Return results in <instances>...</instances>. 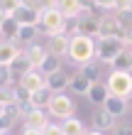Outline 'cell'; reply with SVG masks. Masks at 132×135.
Masks as SVG:
<instances>
[{
    "instance_id": "cell-1",
    "label": "cell",
    "mask_w": 132,
    "mask_h": 135,
    "mask_svg": "<svg viewBox=\"0 0 132 135\" xmlns=\"http://www.w3.org/2000/svg\"><path fill=\"white\" fill-rule=\"evenodd\" d=\"M68 59L78 66H86L88 61L96 59V39L83 37V35H73L68 42Z\"/></svg>"
},
{
    "instance_id": "cell-2",
    "label": "cell",
    "mask_w": 132,
    "mask_h": 135,
    "mask_svg": "<svg viewBox=\"0 0 132 135\" xmlns=\"http://www.w3.org/2000/svg\"><path fill=\"white\" fill-rule=\"evenodd\" d=\"M125 49H127L125 37L122 39L120 37H100V39H96V59L100 64H113Z\"/></svg>"
},
{
    "instance_id": "cell-3",
    "label": "cell",
    "mask_w": 132,
    "mask_h": 135,
    "mask_svg": "<svg viewBox=\"0 0 132 135\" xmlns=\"http://www.w3.org/2000/svg\"><path fill=\"white\" fill-rule=\"evenodd\" d=\"M66 27H68V20L56 10V7H54V10L39 12V30H42L44 35H49V37L66 35Z\"/></svg>"
},
{
    "instance_id": "cell-4",
    "label": "cell",
    "mask_w": 132,
    "mask_h": 135,
    "mask_svg": "<svg viewBox=\"0 0 132 135\" xmlns=\"http://www.w3.org/2000/svg\"><path fill=\"white\" fill-rule=\"evenodd\" d=\"M108 93L115 98H132V74H125V71H110V76L105 79Z\"/></svg>"
},
{
    "instance_id": "cell-5",
    "label": "cell",
    "mask_w": 132,
    "mask_h": 135,
    "mask_svg": "<svg viewBox=\"0 0 132 135\" xmlns=\"http://www.w3.org/2000/svg\"><path fill=\"white\" fill-rule=\"evenodd\" d=\"M51 118H59V120H66V118H73L76 113V103L66 96V93H54L49 106H46Z\"/></svg>"
},
{
    "instance_id": "cell-6",
    "label": "cell",
    "mask_w": 132,
    "mask_h": 135,
    "mask_svg": "<svg viewBox=\"0 0 132 135\" xmlns=\"http://www.w3.org/2000/svg\"><path fill=\"white\" fill-rule=\"evenodd\" d=\"M100 37H125V27L113 15H100Z\"/></svg>"
},
{
    "instance_id": "cell-7",
    "label": "cell",
    "mask_w": 132,
    "mask_h": 135,
    "mask_svg": "<svg viewBox=\"0 0 132 135\" xmlns=\"http://www.w3.org/2000/svg\"><path fill=\"white\" fill-rule=\"evenodd\" d=\"M73 35H83V37H91V39H100V17L76 20V25H73Z\"/></svg>"
},
{
    "instance_id": "cell-8",
    "label": "cell",
    "mask_w": 132,
    "mask_h": 135,
    "mask_svg": "<svg viewBox=\"0 0 132 135\" xmlns=\"http://www.w3.org/2000/svg\"><path fill=\"white\" fill-rule=\"evenodd\" d=\"M20 86H22L25 91H29V93H39V91H44V89H46V76H42L37 69H32L29 74L22 76Z\"/></svg>"
},
{
    "instance_id": "cell-9",
    "label": "cell",
    "mask_w": 132,
    "mask_h": 135,
    "mask_svg": "<svg viewBox=\"0 0 132 135\" xmlns=\"http://www.w3.org/2000/svg\"><path fill=\"white\" fill-rule=\"evenodd\" d=\"M68 42H71V37L66 35H56V37H49V42H46V52L51 54V57H68Z\"/></svg>"
},
{
    "instance_id": "cell-10",
    "label": "cell",
    "mask_w": 132,
    "mask_h": 135,
    "mask_svg": "<svg viewBox=\"0 0 132 135\" xmlns=\"http://www.w3.org/2000/svg\"><path fill=\"white\" fill-rule=\"evenodd\" d=\"M25 57H27V61H29L34 69H39L44 61L51 57V54L46 52V47H42V44H37V42H34V44H29L27 49H25Z\"/></svg>"
},
{
    "instance_id": "cell-11",
    "label": "cell",
    "mask_w": 132,
    "mask_h": 135,
    "mask_svg": "<svg viewBox=\"0 0 132 135\" xmlns=\"http://www.w3.org/2000/svg\"><path fill=\"white\" fill-rule=\"evenodd\" d=\"M56 10L64 15L66 20H78V15L83 10V3H81V0H59Z\"/></svg>"
},
{
    "instance_id": "cell-12",
    "label": "cell",
    "mask_w": 132,
    "mask_h": 135,
    "mask_svg": "<svg viewBox=\"0 0 132 135\" xmlns=\"http://www.w3.org/2000/svg\"><path fill=\"white\" fill-rule=\"evenodd\" d=\"M68 81H71V76L64 74V71H56V74L46 76V89H49L51 93H64L68 89Z\"/></svg>"
},
{
    "instance_id": "cell-13",
    "label": "cell",
    "mask_w": 132,
    "mask_h": 135,
    "mask_svg": "<svg viewBox=\"0 0 132 135\" xmlns=\"http://www.w3.org/2000/svg\"><path fill=\"white\" fill-rule=\"evenodd\" d=\"M49 123H51V120H49V115H46L44 110H27V113H25V125H27V128L44 130Z\"/></svg>"
},
{
    "instance_id": "cell-14",
    "label": "cell",
    "mask_w": 132,
    "mask_h": 135,
    "mask_svg": "<svg viewBox=\"0 0 132 135\" xmlns=\"http://www.w3.org/2000/svg\"><path fill=\"white\" fill-rule=\"evenodd\" d=\"M22 54V49L12 42H0V66H10L15 59Z\"/></svg>"
},
{
    "instance_id": "cell-15",
    "label": "cell",
    "mask_w": 132,
    "mask_h": 135,
    "mask_svg": "<svg viewBox=\"0 0 132 135\" xmlns=\"http://www.w3.org/2000/svg\"><path fill=\"white\" fill-rule=\"evenodd\" d=\"M12 20L17 22V25H37L39 27V12L32 10V7H27V5H22L20 10L12 15Z\"/></svg>"
},
{
    "instance_id": "cell-16",
    "label": "cell",
    "mask_w": 132,
    "mask_h": 135,
    "mask_svg": "<svg viewBox=\"0 0 132 135\" xmlns=\"http://www.w3.org/2000/svg\"><path fill=\"white\" fill-rule=\"evenodd\" d=\"M115 128V118L108 113L105 108H100L93 113V130H100V133H105V130H110Z\"/></svg>"
},
{
    "instance_id": "cell-17",
    "label": "cell",
    "mask_w": 132,
    "mask_h": 135,
    "mask_svg": "<svg viewBox=\"0 0 132 135\" xmlns=\"http://www.w3.org/2000/svg\"><path fill=\"white\" fill-rule=\"evenodd\" d=\"M86 98L93 103V106H100V108H103V106H105V101L110 98V93H108V86H105V84H100V81H98V84H93Z\"/></svg>"
},
{
    "instance_id": "cell-18",
    "label": "cell",
    "mask_w": 132,
    "mask_h": 135,
    "mask_svg": "<svg viewBox=\"0 0 132 135\" xmlns=\"http://www.w3.org/2000/svg\"><path fill=\"white\" fill-rule=\"evenodd\" d=\"M91 81H88V79L86 76H83L81 74V69L78 71H76V74L71 76V81H68V89H71L73 93H78V96H88V91H91Z\"/></svg>"
},
{
    "instance_id": "cell-19",
    "label": "cell",
    "mask_w": 132,
    "mask_h": 135,
    "mask_svg": "<svg viewBox=\"0 0 132 135\" xmlns=\"http://www.w3.org/2000/svg\"><path fill=\"white\" fill-rule=\"evenodd\" d=\"M103 108H105L113 118H122V115L127 113V101H125V98H115V96H110V98L105 101Z\"/></svg>"
},
{
    "instance_id": "cell-20",
    "label": "cell",
    "mask_w": 132,
    "mask_h": 135,
    "mask_svg": "<svg viewBox=\"0 0 132 135\" xmlns=\"http://www.w3.org/2000/svg\"><path fill=\"white\" fill-rule=\"evenodd\" d=\"M61 130H64V135H86V125H83L81 118H66V120H61Z\"/></svg>"
},
{
    "instance_id": "cell-21",
    "label": "cell",
    "mask_w": 132,
    "mask_h": 135,
    "mask_svg": "<svg viewBox=\"0 0 132 135\" xmlns=\"http://www.w3.org/2000/svg\"><path fill=\"white\" fill-rule=\"evenodd\" d=\"M51 96H54V93H51L49 89H44V91H39V93H32V98H29V108H27V110H44L46 106H49Z\"/></svg>"
},
{
    "instance_id": "cell-22",
    "label": "cell",
    "mask_w": 132,
    "mask_h": 135,
    "mask_svg": "<svg viewBox=\"0 0 132 135\" xmlns=\"http://www.w3.org/2000/svg\"><path fill=\"white\" fill-rule=\"evenodd\" d=\"M17 35H20V25H17L12 17L0 27V42H12V44H15V42H17Z\"/></svg>"
},
{
    "instance_id": "cell-23",
    "label": "cell",
    "mask_w": 132,
    "mask_h": 135,
    "mask_svg": "<svg viewBox=\"0 0 132 135\" xmlns=\"http://www.w3.org/2000/svg\"><path fill=\"white\" fill-rule=\"evenodd\" d=\"M110 66H113V71H125V74H132V47H127V49L122 52Z\"/></svg>"
},
{
    "instance_id": "cell-24",
    "label": "cell",
    "mask_w": 132,
    "mask_h": 135,
    "mask_svg": "<svg viewBox=\"0 0 132 135\" xmlns=\"http://www.w3.org/2000/svg\"><path fill=\"white\" fill-rule=\"evenodd\" d=\"M37 35H39V27L37 25H20V35H17V42H22V44H34V39H37Z\"/></svg>"
},
{
    "instance_id": "cell-25",
    "label": "cell",
    "mask_w": 132,
    "mask_h": 135,
    "mask_svg": "<svg viewBox=\"0 0 132 135\" xmlns=\"http://www.w3.org/2000/svg\"><path fill=\"white\" fill-rule=\"evenodd\" d=\"M100 66H103V64H100L98 59H93V61H88L86 66H81V74L86 76L91 84H98L100 81Z\"/></svg>"
},
{
    "instance_id": "cell-26",
    "label": "cell",
    "mask_w": 132,
    "mask_h": 135,
    "mask_svg": "<svg viewBox=\"0 0 132 135\" xmlns=\"http://www.w3.org/2000/svg\"><path fill=\"white\" fill-rule=\"evenodd\" d=\"M37 71H39L42 76H51V74H56V71H61V64H59V59H56V57H49L39 69H37Z\"/></svg>"
},
{
    "instance_id": "cell-27",
    "label": "cell",
    "mask_w": 132,
    "mask_h": 135,
    "mask_svg": "<svg viewBox=\"0 0 132 135\" xmlns=\"http://www.w3.org/2000/svg\"><path fill=\"white\" fill-rule=\"evenodd\" d=\"M0 7L7 12V17H12V15L22 7V0H0Z\"/></svg>"
},
{
    "instance_id": "cell-28",
    "label": "cell",
    "mask_w": 132,
    "mask_h": 135,
    "mask_svg": "<svg viewBox=\"0 0 132 135\" xmlns=\"http://www.w3.org/2000/svg\"><path fill=\"white\" fill-rule=\"evenodd\" d=\"M12 71L10 66H0V89H12Z\"/></svg>"
},
{
    "instance_id": "cell-29",
    "label": "cell",
    "mask_w": 132,
    "mask_h": 135,
    "mask_svg": "<svg viewBox=\"0 0 132 135\" xmlns=\"http://www.w3.org/2000/svg\"><path fill=\"white\" fill-rule=\"evenodd\" d=\"M59 5V0H37V12H44V10H54Z\"/></svg>"
},
{
    "instance_id": "cell-30",
    "label": "cell",
    "mask_w": 132,
    "mask_h": 135,
    "mask_svg": "<svg viewBox=\"0 0 132 135\" xmlns=\"http://www.w3.org/2000/svg\"><path fill=\"white\" fill-rule=\"evenodd\" d=\"M96 10H115V0H93Z\"/></svg>"
},
{
    "instance_id": "cell-31",
    "label": "cell",
    "mask_w": 132,
    "mask_h": 135,
    "mask_svg": "<svg viewBox=\"0 0 132 135\" xmlns=\"http://www.w3.org/2000/svg\"><path fill=\"white\" fill-rule=\"evenodd\" d=\"M42 135H64V130H61V125L49 123V125H46V128L42 130Z\"/></svg>"
},
{
    "instance_id": "cell-32",
    "label": "cell",
    "mask_w": 132,
    "mask_h": 135,
    "mask_svg": "<svg viewBox=\"0 0 132 135\" xmlns=\"http://www.w3.org/2000/svg\"><path fill=\"white\" fill-rule=\"evenodd\" d=\"M115 135H132V123H120V125H115Z\"/></svg>"
},
{
    "instance_id": "cell-33",
    "label": "cell",
    "mask_w": 132,
    "mask_h": 135,
    "mask_svg": "<svg viewBox=\"0 0 132 135\" xmlns=\"http://www.w3.org/2000/svg\"><path fill=\"white\" fill-rule=\"evenodd\" d=\"M132 7V0H115V10L118 12H130Z\"/></svg>"
},
{
    "instance_id": "cell-34",
    "label": "cell",
    "mask_w": 132,
    "mask_h": 135,
    "mask_svg": "<svg viewBox=\"0 0 132 135\" xmlns=\"http://www.w3.org/2000/svg\"><path fill=\"white\" fill-rule=\"evenodd\" d=\"M7 103H12V98H10V89H0V106H7Z\"/></svg>"
},
{
    "instance_id": "cell-35",
    "label": "cell",
    "mask_w": 132,
    "mask_h": 135,
    "mask_svg": "<svg viewBox=\"0 0 132 135\" xmlns=\"http://www.w3.org/2000/svg\"><path fill=\"white\" fill-rule=\"evenodd\" d=\"M125 42H127V47H132V25L125 27Z\"/></svg>"
},
{
    "instance_id": "cell-36",
    "label": "cell",
    "mask_w": 132,
    "mask_h": 135,
    "mask_svg": "<svg viewBox=\"0 0 132 135\" xmlns=\"http://www.w3.org/2000/svg\"><path fill=\"white\" fill-rule=\"evenodd\" d=\"M22 135H42V130H34V128H22Z\"/></svg>"
},
{
    "instance_id": "cell-37",
    "label": "cell",
    "mask_w": 132,
    "mask_h": 135,
    "mask_svg": "<svg viewBox=\"0 0 132 135\" xmlns=\"http://www.w3.org/2000/svg\"><path fill=\"white\" fill-rule=\"evenodd\" d=\"M7 20H10V17H7V12L3 10V7H0V27H3V25H5Z\"/></svg>"
},
{
    "instance_id": "cell-38",
    "label": "cell",
    "mask_w": 132,
    "mask_h": 135,
    "mask_svg": "<svg viewBox=\"0 0 132 135\" xmlns=\"http://www.w3.org/2000/svg\"><path fill=\"white\" fill-rule=\"evenodd\" d=\"M86 135H105V133H100V130H88Z\"/></svg>"
},
{
    "instance_id": "cell-39",
    "label": "cell",
    "mask_w": 132,
    "mask_h": 135,
    "mask_svg": "<svg viewBox=\"0 0 132 135\" xmlns=\"http://www.w3.org/2000/svg\"><path fill=\"white\" fill-rule=\"evenodd\" d=\"M3 115H5V106H0V120H3Z\"/></svg>"
},
{
    "instance_id": "cell-40",
    "label": "cell",
    "mask_w": 132,
    "mask_h": 135,
    "mask_svg": "<svg viewBox=\"0 0 132 135\" xmlns=\"http://www.w3.org/2000/svg\"><path fill=\"white\" fill-rule=\"evenodd\" d=\"M3 133H5V130H3V125H0V135H3Z\"/></svg>"
},
{
    "instance_id": "cell-41",
    "label": "cell",
    "mask_w": 132,
    "mask_h": 135,
    "mask_svg": "<svg viewBox=\"0 0 132 135\" xmlns=\"http://www.w3.org/2000/svg\"><path fill=\"white\" fill-rule=\"evenodd\" d=\"M3 135H12V133H3Z\"/></svg>"
}]
</instances>
